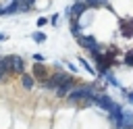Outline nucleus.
Wrapping results in <instances>:
<instances>
[{"instance_id": "nucleus-12", "label": "nucleus", "mask_w": 133, "mask_h": 129, "mask_svg": "<svg viewBox=\"0 0 133 129\" xmlns=\"http://www.w3.org/2000/svg\"><path fill=\"white\" fill-rule=\"evenodd\" d=\"M6 40H8V35L6 33H0V42H6Z\"/></svg>"}, {"instance_id": "nucleus-1", "label": "nucleus", "mask_w": 133, "mask_h": 129, "mask_svg": "<svg viewBox=\"0 0 133 129\" xmlns=\"http://www.w3.org/2000/svg\"><path fill=\"white\" fill-rule=\"evenodd\" d=\"M96 106H100L102 110H106V112H114V110H123L108 94H98L96 96Z\"/></svg>"}, {"instance_id": "nucleus-3", "label": "nucleus", "mask_w": 133, "mask_h": 129, "mask_svg": "<svg viewBox=\"0 0 133 129\" xmlns=\"http://www.w3.org/2000/svg\"><path fill=\"white\" fill-rule=\"evenodd\" d=\"M31 75H33L39 83H46V81L50 79V75H52V73L44 67V62H35V64H33V69H31Z\"/></svg>"}, {"instance_id": "nucleus-7", "label": "nucleus", "mask_w": 133, "mask_h": 129, "mask_svg": "<svg viewBox=\"0 0 133 129\" xmlns=\"http://www.w3.org/2000/svg\"><path fill=\"white\" fill-rule=\"evenodd\" d=\"M31 40L37 42V44H44V42H46V33H44V31H33V33H31Z\"/></svg>"}, {"instance_id": "nucleus-6", "label": "nucleus", "mask_w": 133, "mask_h": 129, "mask_svg": "<svg viewBox=\"0 0 133 129\" xmlns=\"http://www.w3.org/2000/svg\"><path fill=\"white\" fill-rule=\"evenodd\" d=\"M21 83H23V87H25V89H31V87L35 85V77H33V75H25V73H23V75H21Z\"/></svg>"}, {"instance_id": "nucleus-5", "label": "nucleus", "mask_w": 133, "mask_h": 129, "mask_svg": "<svg viewBox=\"0 0 133 129\" xmlns=\"http://www.w3.org/2000/svg\"><path fill=\"white\" fill-rule=\"evenodd\" d=\"M77 42H79L83 48H87L89 52H94V50H100V46H98L96 37H91V35H83V33H79V35H77Z\"/></svg>"}, {"instance_id": "nucleus-10", "label": "nucleus", "mask_w": 133, "mask_h": 129, "mask_svg": "<svg viewBox=\"0 0 133 129\" xmlns=\"http://www.w3.org/2000/svg\"><path fill=\"white\" fill-rule=\"evenodd\" d=\"M33 60H35V62H44V56H42V54H33Z\"/></svg>"}, {"instance_id": "nucleus-11", "label": "nucleus", "mask_w": 133, "mask_h": 129, "mask_svg": "<svg viewBox=\"0 0 133 129\" xmlns=\"http://www.w3.org/2000/svg\"><path fill=\"white\" fill-rule=\"evenodd\" d=\"M50 23L56 25V23H58V15H52V17H50Z\"/></svg>"}, {"instance_id": "nucleus-9", "label": "nucleus", "mask_w": 133, "mask_h": 129, "mask_svg": "<svg viewBox=\"0 0 133 129\" xmlns=\"http://www.w3.org/2000/svg\"><path fill=\"white\" fill-rule=\"evenodd\" d=\"M46 23H48V19H46V17H39V19H37V27H44Z\"/></svg>"}, {"instance_id": "nucleus-4", "label": "nucleus", "mask_w": 133, "mask_h": 129, "mask_svg": "<svg viewBox=\"0 0 133 129\" xmlns=\"http://www.w3.org/2000/svg\"><path fill=\"white\" fill-rule=\"evenodd\" d=\"M108 123L112 129H125V110L108 112Z\"/></svg>"}, {"instance_id": "nucleus-8", "label": "nucleus", "mask_w": 133, "mask_h": 129, "mask_svg": "<svg viewBox=\"0 0 133 129\" xmlns=\"http://www.w3.org/2000/svg\"><path fill=\"white\" fill-rule=\"evenodd\" d=\"M79 60H81V67H83V69H85L87 73H91V75H96V69H94V67H91V64H89L87 60H83V58H79Z\"/></svg>"}, {"instance_id": "nucleus-2", "label": "nucleus", "mask_w": 133, "mask_h": 129, "mask_svg": "<svg viewBox=\"0 0 133 129\" xmlns=\"http://www.w3.org/2000/svg\"><path fill=\"white\" fill-rule=\"evenodd\" d=\"M6 62H8L10 75H23V73H25V60H23L21 56L10 54V56H6Z\"/></svg>"}]
</instances>
